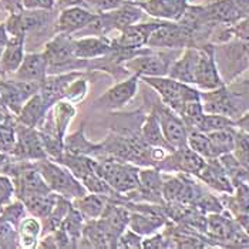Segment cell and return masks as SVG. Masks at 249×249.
<instances>
[{
    "mask_svg": "<svg viewBox=\"0 0 249 249\" xmlns=\"http://www.w3.org/2000/svg\"><path fill=\"white\" fill-rule=\"evenodd\" d=\"M141 137H142L144 141H145L150 147H153V148L167 150L168 153L174 150L173 147L167 142L165 137L162 134L160 121H158V117H157V113H155L154 108L153 111L147 115V118L144 120L142 130H141Z\"/></svg>",
    "mask_w": 249,
    "mask_h": 249,
    "instance_id": "obj_27",
    "label": "cell"
},
{
    "mask_svg": "<svg viewBox=\"0 0 249 249\" xmlns=\"http://www.w3.org/2000/svg\"><path fill=\"white\" fill-rule=\"evenodd\" d=\"M127 0H86V3H89L90 6H93L96 10H115L118 7H121Z\"/></svg>",
    "mask_w": 249,
    "mask_h": 249,
    "instance_id": "obj_45",
    "label": "cell"
},
{
    "mask_svg": "<svg viewBox=\"0 0 249 249\" xmlns=\"http://www.w3.org/2000/svg\"><path fill=\"white\" fill-rule=\"evenodd\" d=\"M248 61H249V49H248Z\"/></svg>",
    "mask_w": 249,
    "mask_h": 249,
    "instance_id": "obj_57",
    "label": "cell"
},
{
    "mask_svg": "<svg viewBox=\"0 0 249 249\" xmlns=\"http://www.w3.org/2000/svg\"><path fill=\"white\" fill-rule=\"evenodd\" d=\"M94 15L80 9V7H71L64 10L60 15L58 19V29L61 33L64 35H71L76 32H81L83 29H86L93 20H94Z\"/></svg>",
    "mask_w": 249,
    "mask_h": 249,
    "instance_id": "obj_23",
    "label": "cell"
},
{
    "mask_svg": "<svg viewBox=\"0 0 249 249\" xmlns=\"http://www.w3.org/2000/svg\"><path fill=\"white\" fill-rule=\"evenodd\" d=\"M141 6L155 18L179 20L185 15L187 0H148Z\"/></svg>",
    "mask_w": 249,
    "mask_h": 249,
    "instance_id": "obj_19",
    "label": "cell"
},
{
    "mask_svg": "<svg viewBox=\"0 0 249 249\" xmlns=\"http://www.w3.org/2000/svg\"><path fill=\"white\" fill-rule=\"evenodd\" d=\"M113 50V44L104 37H87L73 41V54L78 60L103 57Z\"/></svg>",
    "mask_w": 249,
    "mask_h": 249,
    "instance_id": "obj_18",
    "label": "cell"
},
{
    "mask_svg": "<svg viewBox=\"0 0 249 249\" xmlns=\"http://www.w3.org/2000/svg\"><path fill=\"white\" fill-rule=\"evenodd\" d=\"M16 147V127L9 118L6 123L0 124V153H13Z\"/></svg>",
    "mask_w": 249,
    "mask_h": 249,
    "instance_id": "obj_42",
    "label": "cell"
},
{
    "mask_svg": "<svg viewBox=\"0 0 249 249\" xmlns=\"http://www.w3.org/2000/svg\"><path fill=\"white\" fill-rule=\"evenodd\" d=\"M97 222L100 224V227L104 230V232L108 235V238L115 245L120 235L128 227L130 212L127 208L120 207V205H107Z\"/></svg>",
    "mask_w": 249,
    "mask_h": 249,
    "instance_id": "obj_12",
    "label": "cell"
},
{
    "mask_svg": "<svg viewBox=\"0 0 249 249\" xmlns=\"http://www.w3.org/2000/svg\"><path fill=\"white\" fill-rule=\"evenodd\" d=\"M162 134L165 137L167 142L175 148H181L187 145V137H188V128L185 125V123L182 121V118L177 114L174 110L170 107H167L165 104L154 107Z\"/></svg>",
    "mask_w": 249,
    "mask_h": 249,
    "instance_id": "obj_5",
    "label": "cell"
},
{
    "mask_svg": "<svg viewBox=\"0 0 249 249\" xmlns=\"http://www.w3.org/2000/svg\"><path fill=\"white\" fill-rule=\"evenodd\" d=\"M194 84H196L199 89L211 91L216 90L224 86L221 76L216 69V63L213 58V52L211 49H202L199 50L198 61L195 67V78Z\"/></svg>",
    "mask_w": 249,
    "mask_h": 249,
    "instance_id": "obj_8",
    "label": "cell"
},
{
    "mask_svg": "<svg viewBox=\"0 0 249 249\" xmlns=\"http://www.w3.org/2000/svg\"><path fill=\"white\" fill-rule=\"evenodd\" d=\"M80 76H81L80 73H70V74H64V76L44 78L40 83V96L43 97L46 106L50 107L53 103L60 100L67 93V89L71 86V83H74L77 77Z\"/></svg>",
    "mask_w": 249,
    "mask_h": 249,
    "instance_id": "obj_15",
    "label": "cell"
},
{
    "mask_svg": "<svg viewBox=\"0 0 249 249\" xmlns=\"http://www.w3.org/2000/svg\"><path fill=\"white\" fill-rule=\"evenodd\" d=\"M23 40L24 36H13L1 50L0 56V70L6 73H13L19 69L23 61Z\"/></svg>",
    "mask_w": 249,
    "mask_h": 249,
    "instance_id": "obj_25",
    "label": "cell"
},
{
    "mask_svg": "<svg viewBox=\"0 0 249 249\" xmlns=\"http://www.w3.org/2000/svg\"><path fill=\"white\" fill-rule=\"evenodd\" d=\"M124 66L130 69L135 76L141 77H162L168 74L170 60L161 56H140L125 60Z\"/></svg>",
    "mask_w": 249,
    "mask_h": 249,
    "instance_id": "obj_14",
    "label": "cell"
},
{
    "mask_svg": "<svg viewBox=\"0 0 249 249\" xmlns=\"http://www.w3.org/2000/svg\"><path fill=\"white\" fill-rule=\"evenodd\" d=\"M140 18H141V10L138 7L121 6L120 10H117L114 13H110V16H104L103 19H104L108 29H111V26H114V27H118L123 30V29L134 24Z\"/></svg>",
    "mask_w": 249,
    "mask_h": 249,
    "instance_id": "obj_32",
    "label": "cell"
},
{
    "mask_svg": "<svg viewBox=\"0 0 249 249\" xmlns=\"http://www.w3.org/2000/svg\"><path fill=\"white\" fill-rule=\"evenodd\" d=\"M232 154L249 171V134L244 130H239L238 127H236L235 145H233Z\"/></svg>",
    "mask_w": 249,
    "mask_h": 249,
    "instance_id": "obj_41",
    "label": "cell"
},
{
    "mask_svg": "<svg viewBox=\"0 0 249 249\" xmlns=\"http://www.w3.org/2000/svg\"><path fill=\"white\" fill-rule=\"evenodd\" d=\"M118 247H123V248H140L142 247V242H141V236L134 232V231H128V232H123L117 241Z\"/></svg>",
    "mask_w": 249,
    "mask_h": 249,
    "instance_id": "obj_44",
    "label": "cell"
},
{
    "mask_svg": "<svg viewBox=\"0 0 249 249\" xmlns=\"http://www.w3.org/2000/svg\"><path fill=\"white\" fill-rule=\"evenodd\" d=\"M58 195H54L53 191L49 192H37V194H32L27 196H23L21 201L24 204V207L27 208V211L33 213L37 218H47L57 201Z\"/></svg>",
    "mask_w": 249,
    "mask_h": 249,
    "instance_id": "obj_26",
    "label": "cell"
},
{
    "mask_svg": "<svg viewBox=\"0 0 249 249\" xmlns=\"http://www.w3.org/2000/svg\"><path fill=\"white\" fill-rule=\"evenodd\" d=\"M190 40V30L177 24H164L158 26L150 35L147 46L150 47H162V49H178L184 47Z\"/></svg>",
    "mask_w": 249,
    "mask_h": 249,
    "instance_id": "obj_9",
    "label": "cell"
},
{
    "mask_svg": "<svg viewBox=\"0 0 249 249\" xmlns=\"http://www.w3.org/2000/svg\"><path fill=\"white\" fill-rule=\"evenodd\" d=\"M97 174L118 194H128L138 188V170L130 162L117 158L97 161Z\"/></svg>",
    "mask_w": 249,
    "mask_h": 249,
    "instance_id": "obj_2",
    "label": "cell"
},
{
    "mask_svg": "<svg viewBox=\"0 0 249 249\" xmlns=\"http://www.w3.org/2000/svg\"><path fill=\"white\" fill-rule=\"evenodd\" d=\"M233 35L236 37L242 38V40H247L249 41V16L245 18L244 20L238 21L233 27Z\"/></svg>",
    "mask_w": 249,
    "mask_h": 249,
    "instance_id": "obj_47",
    "label": "cell"
},
{
    "mask_svg": "<svg viewBox=\"0 0 249 249\" xmlns=\"http://www.w3.org/2000/svg\"><path fill=\"white\" fill-rule=\"evenodd\" d=\"M106 207H107V202H106L104 195H98L93 192L76 198L74 201V208L84 218H89V219H98L106 210Z\"/></svg>",
    "mask_w": 249,
    "mask_h": 249,
    "instance_id": "obj_30",
    "label": "cell"
},
{
    "mask_svg": "<svg viewBox=\"0 0 249 249\" xmlns=\"http://www.w3.org/2000/svg\"><path fill=\"white\" fill-rule=\"evenodd\" d=\"M231 195V210L239 213H247L249 212V184L242 182L235 187V190Z\"/></svg>",
    "mask_w": 249,
    "mask_h": 249,
    "instance_id": "obj_40",
    "label": "cell"
},
{
    "mask_svg": "<svg viewBox=\"0 0 249 249\" xmlns=\"http://www.w3.org/2000/svg\"><path fill=\"white\" fill-rule=\"evenodd\" d=\"M49 107L46 106L43 97L40 94L32 96L20 108L19 111V123L27 127H36L40 120L43 118V115L46 113Z\"/></svg>",
    "mask_w": 249,
    "mask_h": 249,
    "instance_id": "obj_29",
    "label": "cell"
},
{
    "mask_svg": "<svg viewBox=\"0 0 249 249\" xmlns=\"http://www.w3.org/2000/svg\"><path fill=\"white\" fill-rule=\"evenodd\" d=\"M40 227H38L37 221L35 219H24L23 224H21V230H20V235H21V241L23 242H35L36 241V236L40 232Z\"/></svg>",
    "mask_w": 249,
    "mask_h": 249,
    "instance_id": "obj_43",
    "label": "cell"
},
{
    "mask_svg": "<svg viewBox=\"0 0 249 249\" xmlns=\"http://www.w3.org/2000/svg\"><path fill=\"white\" fill-rule=\"evenodd\" d=\"M0 106H1V104H0Z\"/></svg>",
    "mask_w": 249,
    "mask_h": 249,
    "instance_id": "obj_59",
    "label": "cell"
},
{
    "mask_svg": "<svg viewBox=\"0 0 249 249\" xmlns=\"http://www.w3.org/2000/svg\"><path fill=\"white\" fill-rule=\"evenodd\" d=\"M242 12L233 3V0H221L207 9L205 16L218 21H235L241 18Z\"/></svg>",
    "mask_w": 249,
    "mask_h": 249,
    "instance_id": "obj_31",
    "label": "cell"
},
{
    "mask_svg": "<svg viewBox=\"0 0 249 249\" xmlns=\"http://www.w3.org/2000/svg\"><path fill=\"white\" fill-rule=\"evenodd\" d=\"M1 213H3V218H4L7 222L18 224V222H19L20 216L23 215V205H21V204L10 205V207H7V210H4Z\"/></svg>",
    "mask_w": 249,
    "mask_h": 249,
    "instance_id": "obj_46",
    "label": "cell"
},
{
    "mask_svg": "<svg viewBox=\"0 0 249 249\" xmlns=\"http://www.w3.org/2000/svg\"><path fill=\"white\" fill-rule=\"evenodd\" d=\"M235 125H236L235 120H232L227 115L205 113L196 130H199L202 133H212V131H219V130L235 127Z\"/></svg>",
    "mask_w": 249,
    "mask_h": 249,
    "instance_id": "obj_39",
    "label": "cell"
},
{
    "mask_svg": "<svg viewBox=\"0 0 249 249\" xmlns=\"http://www.w3.org/2000/svg\"><path fill=\"white\" fill-rule=\"evenodd\" d=\"M204 184H207L210 188L222 194H232L233 192V184L231 182L230 177L224 170L219 158H211L205 160L204 167L196 175Z\"/></svg>",
    "mask_w": 249,
    "mask_h": 249,
    "instance_id": "obj_11",
    "label": "cell"
},
{
    "mask_svg": "<svg viewBox=\"0 0 249 249\" xmlns=\"http://www.w3.org/2000/svg\"><path fill=\"white\" fill-rule=\"evenodd\" d=\"M49 70L47 58L44 54H27L23 57V61L16 70V77L20 81H32L41 83L46 78V73Z\"/></svg>",
    "mask_w": 249,
    "mask_h": 249,
    "instance_id": "obj_16",
    "label": "cell"
},
{
    "mask_svg": "<svg viewBox=\"0 0 249 249\" xmlns=\"http://www.w3.org/2000/svg\"><path fill=\"white\" fill-rule=\"evenodd\" d=\"M6 43H7V37H6L4 27H3V26H0V47H3Z\"/></svg>",
    "mask_w": 249,
    "mask_h": 249,
    "instance_id": "obj_52",
    "label": "cell"
},
{
    "mask_svg": "<svg viewBox=\"0 0 249 249\" xmlns=\"http://www.w3.org/2000/svg\"><path fill=\"white\" fill-rule=\"evenodd\" d=\"M10 118V115H7L4 113V110H3V107L0 106V124H3V123H6L7 120Z\"/></svg>",
    "mask_w": 249,
    "mask_h": 249,
    "instance_id": "obj_53",
    "label": "cell"
},
{
    "mask_svg": "<svg viewBox=\"0 0 249 249\" xmlns=\"http://www.w3.org/2000/svg\"><path fill=\"white\" fill-rule=\"evenodd\" d=\"M26 9H52L54 6V0H23Z\"/></svg>",
    "mask_w": 249,
    "mask_h": 249,
    "instance_id": "obj_48",
    "label": "cell"
},
{
    "mask_svg": "<svg viewBox=\"0 0 249 249\" xmlns=\"http://www.w3.org/2000/svg\"><path fill=\"white\" fill-rule=\"evenodd\" d=\"M248 184H249V178H248Z\"/></svg>",
    "mask_w": 249,
    "mask_h": 249,
    "instance_id": "obj_58",
    "label": "cell"
},
{
    "mask_svg": "<svg viewBox=\"0 0 249 249\" xmlns=\"http://www.w3.org/2000/svg\"><path fill=\"white\" fill-rule=\"evenodd\" d=\"M44 56L47 58V64L50 67H63L77 60L73 54V41L67 37V35L60 36L52 43H49Z\"/></svg>",
    "mask_w": 249,
    "mask_h": 249,
    "instance_id": "obj_21",
    "label": "cell"
},
{
    "mask_svg": "<svg viewBox=\"0 0 249 249\" xmlns=\"http://www.w3.org/2000/svg\"><path fill=\"white\" fill-rule=\"evenodd\" d=\"M1 50H3V47H0V56H1Z\"/></svg>",
    "mask_w": 249,
    "mask_h": 249,
    "instance_id": "obj_56",
    "label": "cell"
},
{
    "mask_svg": "<svg viewBox=\"0 0 249 249\" xmlns=\"http://www.w3.org/2000/svg\"><path fill=\"white\" fill-rule=\"evenodd\" d=\"M158 26V23H148V24H131L123 29L120 38L113 46L115 49H140L147 44L150 35Z\"/></svg>",
    "mask_w": 249,
    "mask_h": 249,
    "instance_id": "obj_17",
    "label": "cell"
},
{
    "mask_svg": "<svg viewBox=\"0 0 249 249\" xmlns=\"http://www.w3.org/2000/svg\"><path fill=\"white\" fill-rule=\"evenodd\" d=\"M233 3L242 13H249V0H233Z\"/></svg>",
    "mask_w": 249,
    "mask_h": 249,
    "instance_id": "obj_51",
    "label": "cell"
},
{
    "mask_svg": "<svg viewBox=\"0 0 249 249\" xmlns=\"http://www.w3.org/2000/svg\"><path fill=\"white\" fill-rule=\"evenodd\" d=\"M201 103L205 113L227 115L235 121L242 115L236 98L230 91H227L224 86L216 90H211L205 94H201Z\"/></svg>",
    "mask_w": 249,
    "mask_h": 249,
    "instance_id": "obj_7",
    "label": "cell"
},
{
    "mask_svg": "<svg viewBox=\"0 0 249 249\" xmlns=\"http://www.w3.org/2000/svg\"><path fill=\"white\" fill-rule=\"evenodd\" d=\"M162 225H164V216L158 212V210L130 213L128 227L138 235H150Z\"/></svg>",
    "mask_w": 249,
    "mask_h": 249,
    "instance_id": "obj_24",
    "label": "cell"
},
{
    "mask_svg": "<svg viewBox=\"0 0 249 249\" xmlns=\"http://www.w3.org/2000/svg\"><path fill=\"white\" fill-rule=\"evenodd\" d=\"M13 192V187L10 184V181L7 178H1L0 177V204L6 202L9 199V196Z\"/></svg>",
    "mask_w": 249,
    "mask_h": 249,
    "instance_id": "obj_49",
    "label": "cell"
},
{
    "mask_svg": "<svg viewBox=\"0 0 249 249\" xmlns=\"http://www.w3.org/2000/svg\"><path fill=\"white\" fill-rule=\"evenodd\" d=\"M49 191L50 188L36 165H21L16 170V194L20 199L32 194Z\"/></svg>",
    "mask_w": 249,
    "mask_h": 249,
    "instance_id": "obj_13",
    "label": "cell"
},
{
    "mask_svg": "<svg viewBox=\"0 0 249 249\" xmlns=\"http://www.w3.org/2000/svg\"><path fill=\"white\" fill-rule=\"evenodd\" d=\"M210 140H211L213 151L216 154V157H221L224 154L232 153L233 145H235V134H236V125L230 127V128H224L219 131H212L207 133Z\"/></svg>",
    "mask_w": 249,
    "mask_h": 249,
    "instance_id": "obj_33",
    "label": "cell"
},
{
    "mask_svg": "<svg viewBox=\"0 0 249 249\" xmlns=\"http://www.w3.org/2000/svg\"><path fill=\"white\" fill-rule=\"evenodd\" d=\"M164 179L158 168H145L138 171V188L144 199L158 202L162 198Z\"/></svg>",
    "mask_w": 249,
    "mask_h": 249,
    "instance_id": "obj_20",
    "label": "cell"
},
{
    "mask_svg": "<svg viewBox=\"0 0 249 249\" xmlns=\"http://www.w3.org/2000/svg\"><path fill=\"white\" fill-rule=\"evenodd\" d=\"M142 80L151 86L162 98V104L170 107L175 113L190 100H201V94L190 84L174 80L171 77H142Z\"/></svg>",
    "mask_w": 249,
    "mask_h": 249,
    "instance_id": "obj_3",
    "label": "cell"
},
{
    "mask_svg": "<svg viewBox=\"0 0 249 249\" xmlns=\"http://www.w3.org/2000/svg\"><path fill=\"white\" fill-rule=\"evenodd\" d=\"M235 124H236V127L239 128V130H244V131H247L249 134V111L248 113H245V114H242L236 121H235Z\"/></svg>",
    "mask_w": 249,
    "mask_h": 249,
    "instance_id": "obj_50",
    "label": "cell"
},
{
    "mask_svg": "<svg viewBox=\"0 0 249 249\" xmlns=\"http://www.w3.org/2000/svg\"><path fill=\"white\" fill-rule=\"evenodd\" d=\"M6 162H7V158L4 155H0V170H3V167H4Z\"/></svg>",
    "mask_w": 249,
    "mask_h": 249,
    "instance_id": "obj_54",
    "label": "cell"
},
{
    "mask_svg": "<svg viewBox=\"0 0 249 249\" xmlns=\"http://www.w3.org/2000/svg\"><path fill=\"white\" fill-rule=\"evenodd\" d=\"M4 1H7V3H18L19 0H4Z\"/></svg>",
    "mask_w": 249,
    "mask_h": 249,
    "instance_id": "obj_55",
    "label": "cell"
},
{
    "mask_svg": "<svg viewBox=\"0 0 249 249\" xmlns=\"http://www.w3.org/2000/svg\"><path fill=\"white\" fill-rule=\"evenodd\" d=\"M13 154L20 160H44L47 153L44 150L41 135L35 131V127L20 124L16 127V147Z\"/></svg>",
    "mask_w": 249,
    "mask_h": 249,
    "instance_id": "obj_6",
    "label": "cell"
},
{
    "mask_svg": "<svg viewBox=\"0 0 249 249\" xmlns=\"http://www.w3.org/2000/svg\"><path fill=\"white\" fill-rule=\"evenodd\" d=\"M83 215L80 212L77 211L74 207H70V210L67 212L66 218L63 219L61 225L58 228L64 231L69 238L71 239V242H77L81 239V235H83Z\"/></svg>",
    "mask_w": 249,
    "mask_h": 249,
    "instance_id": "obj_38",
    "label": "cell"
},
{
    "mask_svg": "<svg viewBox=\"0 0 249 249\" xmlns=\"http://www.w3.org/2000/svg\"><path fill=\"white\" fill-rule=\"evenodd\" d=\"M138 90V76H133L107 90L98 98V106L107 110H118L134 98Z\"/></svg>",
    "mask_w": 249,
    "mask_h": 249,
    "instance_id": "obj_10",
    "label": "cell"
},
{
    "mask_svg": "<svg viewBox=\"0 0 249 249\" xmlns=\"http://www.w3.org/2000/svg\"><path fill=\"white\" fill-rule=\"evenodd\" d=\"M36 167L44 178L50 191L57 192L64 198H80L87 194L84 185L71 174V171L63 164L58 165L56 162L44 160H38Z\"/></svg>",
    "mask_w": 249,
    "mask_h": 249,
    "instance_id": "obj_1",
    "label": "cell"
},
{
    "mask_svg": "<svg viewBox=\"0 0 249 249\" xmlns=\"http://www.w3.org/2000/svg\"><path fill=\"white\" fill-rule=\"evenodd\" d=\"M238 230H239L238 225L231 218L221 215V212H213L207 218L205 231L211 235L213 239L230 242V239Z\"/></svg>",
    "mask_w": 249,
    "mask_h": 249,
    "instance_id": "obj_28",
    "label": "cell"
},
{
    "mask_svg": "<svg viewBox=\"0 0 249 249\" xmlns=\"http://www.w3.org/2000/svg\"><path fill=\"white\" fill-rule=\"evenodd\" d=\"M198 54H199L198 49H187L181 58H178L170 66L167 76L171 77L174 80L182 81L185 84H194Z\"/></svg>",
    "mask_w": 249,
    "mask_h": 249,
    "instance_id": "obj_22",
    "label": "cell"
},
{
    "mask_svg": "<svg viewBox=\"0 0 249 249\" xmlns=\"http://www.w3.org/2000/svg\"><path fill=\"white\" fill-rule=\"evenodd\" d=\"M187 145L191 148L192 151L199 154L205 160L211 158H218L213 151V147L211 144V140L207 133H202L199 130H190L188 137H187Z\"/></svg>",
    "mask_w": 249,
    "mask_h": 249,
    "instance_id": "obj_34",
    "label": "cell"
},
{
    "mask_svg": "<svg viewBox=\"0 0 249 249\" xmlns=\"http://www.w3.org/2000/svg\"><path fill=\"white\" fill-rule=\"evenodd\" d=\"M205 164V158H202L199 154L192 151L188 145L175 148L167 157H162L157 162V168L160 171L167 173H182L190 175H198L201 168Z\"/></svg>",
    "mask_w": 249,
    "mask_h": 249,
    "instance_id": "obj_4",
    "label": "cell"
},
{
    "mask_svg": "<svg viewBox=\"0 0 249 249\" xmlns=\"http://www.w3.org/2000/svg\"><path fill=\"white\" fill-rule=\"evenodd\" d=\"M224 170L227 171L228 177H230L231 182L233 184V188L242 182H248L249 171L233 157V154H224L221 157H218Z\"/></svg>",
    "mask_w": 249,
    "mask_h": 249,
    "instance_id": "obj_35",
    "label": "cell"
},
{
    "mask_svg": "<svg viewBox=\"0 0 249 249\" xmlns=\"http://www.w3.org/2000/svg\"><path fill=\"white\" fill-rule=\"evenodd\" d=\"M177 114L182 118V121L185 123V125L190 131V130L198 128L205 111H204L201 100H190V101L184 103V106L179 108V111Z\"/></svg>",
    "mask_w": 249,
    "mask_h": 249,
    "instance_id": "obj_36",
    "label": "cell"
},
{
    "mask_svg": "<svg viewBox=\"0 0 249 249\" xmlns=\"http://www.w3.org/2000/svg\"><path fill=\"white\" fill-rule=\"evenodd\" d=\"M66 147V153L77 154V155H91L96 154L97 150L101 145H94L90 141H87V138L83 134V128H80L77 133L71 134L64 142Z\"/></svg>",
    "mask_w": 249,
    "mask_h": 249,
    "instance_id": "obj_37",
    "label": "cell"
}]
</instances>
